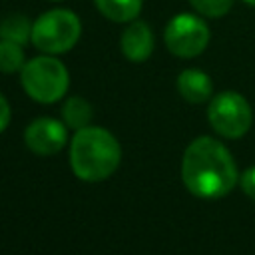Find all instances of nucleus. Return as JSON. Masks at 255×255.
<instances>
[{"label":"nucleus","instance_id":"11","mask_svg":"<svg viewBox=\"0 0 255 255\" xmlns=\"http://www.w3.org/2000/svg\"><path fill=\"white\" fill-rule=\"evenodd\" d=\"M92 106L82 96H70L62 106V120L72 129H82L92 122Z\"/></svg>","mask_w":255,"mask_h":255},{"label":"nucleus","instance_id":"18","mask_svg":"<svg viewBox=\"0 0 255 255\" xmlns=\"http://www.w3.org/2000/svg\"><path fill=\"white\" fill-rule=\"evenodd\" d=\"M50 2H62V0H50Z\"/></svg>","mask_w":255,"mask_h":255},{"label":"nucleus","instance_id":"16","mask_svg":"<svg viewBox=\"0 0 255 255\" xmlns=\"http://www.w3.org/2000/svg\"><path fill=\"white\" fill-rule=\"evenodd\" d=\"M8 124H10V104H8V100L0 94V133L8 128Z\"/></svg>","mask_w":255,"mask_h":255},{"label":"nucleus","instance_id":"1","mask_svg":"<svg viewBox=\"0 0 255 255\" xmlns=\"http://www.w3.org/2000/svg\"><path fill=\"white\" fill-rule=\"evenodd\" d=\"M181 179L193 195L217 199L233 189L237 181V167L223 143L209 135H201L183 151Z\"/></svg>","mask_w":255,"mask_h":255},{"label":"nucleus","instance_id":"8","mask_svg":"<svg viewBox=\"0 0 255 255\" xmlns=\"http://www.w3.org/2000/svg\"><path fill=\"white\" fill-rule=\"evenodd\" d=\"M122 54L129 62H145L153 52V32L141 20H131L122 32Z\"/></svg>","mask_w":255,"mask_h":255},{"label":"nucleus","instance_id":"12","mask_svg":"<svg viewBox=\"0 0 255 255\" xmlns=\"http://www.w3.org/2000/svg\"><path fill=\"white\" fill-rule=\"evenodd\" d=\"M0 40L26 46L32 40V22L22 14H10L0 22Z\"/></svg>","mask_w":255,"mask_h":255},{"label":"nucleus","instance_id":"4","mask_svg":"<svg viewBox=\"0 0 255 255\" xmlns=\"http://www.w3.org/2000/svg\"><path fill=\"white\" fill-rule=\"evenodd\" d=\"M82 36L80 18L66 8H52L32 22V44L44 54H64L72 50Z\"/></svg>","mask_w":255,"mask_h":255},{"label":"nucleus","instance_id":"13","mask_svg":"<svg viewBox=\"0 0 255 255\" xmlns=\"http://www.w3.org/2000/svg\"><path fill=\"white\" fill-rule=\"evenodd\" d=\"M24 64H26L24 46L10 40H0V72L16 74L24 68Z\"/></svg>","mask_w":255,"mask_h":255},{"label":"nucleus","instance_id":"2","mask_svg":"<svg viewBox=\"0 0 255 255\" xmlns=\"http://www.w3.org/2000/svg\"><path fill=\"white\" fill-rule=\"evenodd\" d=\"M122 147L112 131L100 126L76 129L70 143V165L84 181H104L120 165Z\"/></svg>","mask_w":255,"mask_h":255},{"label":"nucleus","instance_id":"14","mask_svg":"<svg viewBox=\"0 0 255 255\" xmlns=\"http://www.w3.org/2000/svg\"><path fill=\"white\" fill-rule=\"evenodd\" d=\"M189 4H191L201 16L219 18V16H225V14L231 10L233 0H189Z\"/></svg>","mask_w":255,"mask_h":255},{"label":"nucleus","instance_id":"5","mask_svg":"<svg viewBox=\"0 0 255 255\" xmlns=\"http://www.w3.org/2000/svg\"><path fill=\"white\" fill-rule=\"evenodd\" d=\"M209 28L195 14L173 16L163 32V42L167 50L177 58H195L209 44Z\"/></svg>","mask_w":255,"mask_h":255},{"label":"nucleus","instance_id":"6","mask_svg":"<svg viewBox=\"0 0 255 255\" xmlns=\"http://www.w3.org/2000/svg\"><path fill=\"white\" fill-rule=\"evenodd\" d=\"M211 128L223 137H241L251 126V106L237 92H221L207 108Z\"/></svg>","mask_w":255,"mask_h":255},{"label":"nucleus","instance_id":"9","mask_svg":"<svg viewBox=\"0 0 255 255\" xmlns=\"http://www.w3.org/2000/svg\"><path fill=\"white\" fill-rule=\"evenodd\" d=\"M177 92L189 104H203L211 98L213 84L205 72L197 68H189L177 76Z\"/></svg>","mask_w":255,"mask_h":255},{"label":"nucleus","instance_id":"7","mask_svg":"<svg viewBox=\"0 0 255 255\" xmlns=\"http://www.w3.org/2000/svg\"><path fill=\"white\" fill-rule=\"evenodd\" d=\"M66 128V124L54 118H38L28 124L24 131V143L30 151L38 155H54L68 141Z\"/></svg>","mask_w":255,"mask_h":255},{"label":"nucleus","instance_id":"17","mask_svg":"<svg viewBox=\"0 0 255 255\" xmlns=\"http://www.w3.org/2000/svg\"><path fill=\"white\" fill-rule=\"evenodd\" d=\"M245 4H249V6H255V0H243Z\"/></svg>","mask_w":255,"mask_h":255},{"label":"nucleus","instance_id":"15","mask_svg":"<svg viewBox=\"0 0 255 255\" xmlns=\"http://www.w3.org/2000/svg\"><path fill=\"white\" fill-rule=\"evenodd\" d=\"M241 187L251 199H255V165L241 173Z\"/></svg>","mask_w":255,"mask_h":255},{"label":"nucleus","instance_id":"3","mask_svg":"<svg viewBox=\"0 0 255 255\" xmlns=\"http://www.w3.org/2000/svg\"><path fill=\"white\" fill-rule=\"evenodd\" d=\"M20 82L24 92L32 100L40 104H54L68 92L70 74L58 58H54L52 54H44L24 64V68L20 70Z\"/></svg>","mask_w":255,"mask_h":255},{"label":"nucleus","instance_id":"10","mask_svg":"<svg viewBox=\"0 0 255 255\" xmlns=\"http://www.w3.org/2000/svg\"><path fill=\"white\" fill-rule=\"evenodd\" d=\"M94 4L108 20L128 24L139 16L143 0H94Z\"/></svg>","mask_w":255,"mask_h":255}]
</instances>
